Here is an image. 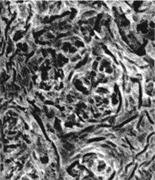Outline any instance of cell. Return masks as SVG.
<instances>
[{
	"label": "cell",
	"mask_w": 155,
	"mask_h": 180,
	"mask_svg": "<svg viewBox=\"0 0 155 180\" xmlns=\"http://www.w3.org/2000/svg\"><path fill=\"white\" fill-rule=\"evenodd\" d=\"M147 111L149 113V115L151 116V118L153 119V120L154 121V119H155V114H154V108H148L147 109Z\"/></svg>",
	"instance_id": "cell-4"
},
{
	"label": "cell",
	"mask_w": 155,
	"mask_h": 180,
	"mask_svg": "<svg viewBox=\"0 0 155 180\" xmlns=\"http://www.w3.org/2000/svg\"><path fill=\"white\" fill-rule=\"evenodd\" d=\"M129 19L131 21V23L137 24L138 23H140V21L142 20L141 14H140V13H136V12H134V13L129 17Z\"/></svg>",
	"instance_id": "cell-1"
},
{
	"label": "cell",
	"mask_w": 155,
	"mask_h": 180,
	"mask_svg": "<svg viewBox=\"0 0 155 180\" xmlns=\"http://www.w3.org/2000/svg\"><path fill=\"white\" fill-rule=\"evenodd\" d=\"M154 138H155V136L154 135H153L152 137L150 138V142H149V144H154Z\"/></svg>",
	"instance_id": "cell-5"
},
{
	"label": "cell",
	"mask_w": 155,
	"mask_h": 180,
	"mask_svg": "<svg viewBox=\"0 0 155 180\" xmlns=\"http://www.w3.org/2000/svg\"><path fill=\"white\" fill-rule=\"evenodd\" d=\"M30 129H32L33 130H34L37 134H41L42 133V131H41V129H40V126H39V124L37 123V122L33 119V120L31 121L30 123Z\"/></svg>",
	"instance_id": "cell-3"
},
{
	"label": "cell",
	"mask_w": 155,
	"mask_h": 180,
	"mask_svg": "<svg viewBox=\"0 0 155 180\" xmlns=\"http://www.w3.org/2000/svg\"><path fill=\"white\" fill-rule=\"evenodd\" d=\"M82 60V57L78 54V52L76 53L75 55H72V56H71V57H69V62L73 64H78V63L81 62Z\"/></svg>",
	"instance_id": "cell-2"
}]
</instances>
